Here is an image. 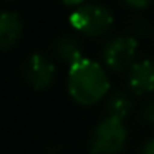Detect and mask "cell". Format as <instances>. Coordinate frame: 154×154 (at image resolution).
Instances as JSON below:
<instances>
[{
  "label": "cell",
  "mask_w": 154,
  "mask_h": 154,
  "mask_svg": "<svg viewBox=\"0 0 154 154\" xmlns=\"http://www.w3.org/2000/svg\"><path fill=\"white\" fill-rule=\"evenodd\" d=\"M68 94L81 106H93L109 96V76L101 63L83 58L68 68Z\"/></svg>",
  "instance_id": "6da1fadb"
},
{
  "label": "cell",
  "mask_w": 154,
  "mask_h": 154,
  "mask_svg": "<svg viewBox=\"0 0 154 154\" xmlns=\"http://www.w3.org/2000/svg\"><path fill=\"white\" fill-rule=\"evenodd\" d=\"M68 22L78 33L90 38H100L111 30L114 17L109 8L101 4H85L71 12Z\"/></svg>",
  "instance_id": "7a4b0ae2"
},
{
  "label": "cell",
  "mask_w": 154,
  "mask_h": 154,
  "mask_svg": "<svg viewBox=\"0 0 154 154\" xmlns=\"http://www.w3.org/2000/svg\"><path fill=\"white\" fill-rule=\"evenodd\" d=\"M128 129L123 121L104 118L96 124L90 139L91 154H119L126 147Z\"/></svg>",
  "instance_id": "3957f363"
},
{
  "label": "cell",
  "mask_w": 154,
  "mask_h": 154,
  "mask_svg": "<svg viewBox=\"0 0 154 154\" xmlns=\"http://www.w3.org/2000/svg\"><path fill=\"white\" fill-rule=\"evenodd\" d=\"M139 43L133 35L111 37L103 47V65L113 73H124L136 63Z\"/></svg>",
  "instance_id": "277c9868"
},
{
  "label": "cell",
  "mask_w": 154,
  "mask_h": 154,
  "mask_svg": "<svg viewBox=\"0 0 154 154\" xmlns=\"http://www.w3.org/2000/svg\"><path fill=\"white\" fill-rule=\"evenodd\" d=\"M55 65L48 57L33 53L23 65V78L35 91H43L51 86L55 80Z\"/></svg>",
  "instance_id": "5b68a950"
},
{
  "label": "cell",
  "mask_w": 154,
  "mask_h": 154,
  "mask_svg": "<svg viewBox=\"0 0 154 154\" xmlns=\"http://www.w3.org/2000/svg\"><path fill=\"white\" fill-rule=\"evenodd\" d=\"M128 88L136 96L154 93V61L139 60L128 71Z\"/></svg>",
  "instance_id": "8992f818"
},
{
  "label": "cell",
  "mask_w": 154,
  "mask_h": 154,
  "mask_svg": "<svg viewBox=\"0 0 154 154\" xmlns=\"http://www.w3.org/2000/svg\"><path fill=\"white\" fill-rule=\"evenodd\" d=\"M23 37V22L17 12L5 10L0 17V48L8 51L18 45Z\"/></svg>",
  "instance_id": "52a82bcc"
},
{
  "label": "cell",
  "mask_w": 154,
  "mask_h": 154,
  "mask_svg": "<svg viewBox=\"0 0 154 154\" xmlns=\"http://www.w3.org/2000/svg\"><path fill=\"white\" fill-rule=\"evenodd\" d=\"M53 55L58 61L66 65L68 68L83 60V50H81L80 42L71 35H61L53 43Z\"/></svg>",
  "instance_id": "ba28073f"
},
{
  "label": "cell",
  "mask_w": 154,
  "mask_h": 154,
  "mask_svg": "<svg viewBox=\"0 0 154 154\" xmlns=\"http://www.w3.org/2000/svg\"><path fill=\"white\" fill-rule=\"evenodd\" d=\"M133 100L126 91H113L106 98V116L124 121L133 111Z\"/></svg>",
  "instance_id": "9c48e42d"
},
{
  "label": "cell",
  "mask_w": 154,
  "mask_h": 154,
  "mask_svg": "<svg viewBox=\"0 0 154 154\" xmlns=\"http://www.w3.org/2000/svg\"><path fill=\"white\" fill-rule=\"evenodd\" d=\"M141 118H143V121H144V123H147L149 126H154V98H152V100H149L143 106Z\"/></svg>",
  "instance_id": "30bf717a"
},
{
  "label": "cell",
  "mask_w": 154,
  "mask_h": 154,
  "mask_svg": "<svg viewBox=\"0 0 154 154\" xmlns=\"http://www.w3.org/2000/svg\"><path fill=\"white\" fill-rule=\"evenodd\" d=\"M124 4L133 10H144L154 4V0H124Z\"/></svg>",
  "instance_id": "8fae6325"
},
{
  "label": "cell",
  "mask_w": 154,
  "mask_h": 154,
  "mask_svg": "<svg viewBox=\"0 0 154 154\" xmlns=\"http://www.w3.org/2000/svg\"><path fill=\"white\" fill-rule=\"evenodd\" d=\"M139 154H154V136L149 137V139H147L146 143L143 144Z\"/></svg>",
  "instance_id": "7c38bea8"
},
{
  "label": "cell",
  "mask_w": 154,
  "mask_h": 154,
  "mask_svg": "<svg viewBox=\"0 0 154 154\" xmlns=\"http://www.w3.org/2000/svg\"><path fill=\"white\" fill-rule=\"evenodd\" d=\"M85 2H86V0H61V4H63L65 7H75V8L85 5Z\"/></svg>",
  "instance_id": "4fadbf2b"
},
{
  "label": "cell",
  "mask_w": 154,
  "mask_h": 154,
  "mask_svg": "<svg viewBox=\"0 0 154 154\" xmlns=\"http://www.w3.org/2000/svg\"><path fill=\"white\" fill-rule=\"evenodd\" d=\"M7 2H12V0H7Z\"/></svg>",
  "instance_id": "5bb4252c"
}]
</instances>
